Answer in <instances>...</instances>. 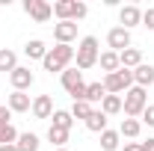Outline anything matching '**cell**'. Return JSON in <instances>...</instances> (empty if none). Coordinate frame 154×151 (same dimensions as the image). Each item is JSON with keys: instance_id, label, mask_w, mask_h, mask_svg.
<instances>
[{"instance_id": "1", "label": "cell", "mask_w": 154, "mask_h": 151, "mask_svg": "<svg viewBox=\"0 0 154 151\" xmlns=\"http://www.w3.org/2000/svg\"><path fill=\"white\" fill-rule=\"evenodd\" d=\"M71 59H74V48H71V45H57V48H48L42 65H45V71L54 74V71H65Z\"/></svg>"}, {"instance_id": "2", "label": "cell", "mask_w": 154, "mask_h": 151, "mask_svg": "<svg viewBox=\"0 0 154 151\" xmlns=\"http://www.w3.org/2000/svg\"><path fill=\"white\" fill-rule=\"evenodd\" d=\"M145 107H148V95L145 89H139V86H131L125 98H122V113L128 116V119H136V116L145 113Z\"/></svg>"}, {"instance_id": "3", "label": "cell", "mask_w": 154, "mask_h": 151, "mask_svg": "<svg viewBox=\"0 0 154 151\" xmlns=\"http://www.w3.org/2000/svg\"><path fill=\"white\" fill-rule=\"evenodd\" d=\"M74 57H77V71H86V68L98 65V57H101V51H98V39L95 36L80 39V48H77Z\"/></svg>"}, {"instance_id": "4", "label": "cell", "mask_w": 154, "mask_h": 151, "mask_svg": "<svg viewBox=\"0 0 154 151\" xmlns=\"http://www.w3.org/2000/svg\"><path fill=\"white\" fill-rule=\"evenodd\" d=\"M134 86V71H128V68H119L113 74L104 77V92L107 95H119V92H128Z\"/></svg>"}, {"instance_id": "5", "label": "cell", "mask_w": 154, "mask_h": 151, "mask_svg": "<svg viewBox=\"0 0 154 151\" xmlns=\"http://www.w3.org/2000/svg\"><path fill=\"white\" fill-rule=\"evenodd\" d=\"M86 3H77V0H57L54 3V15H57L59 21H80V18H86Z\"/></svg>"}, {"instance_id": "6", "label": "cell", "mask_w": 154, "mask_h": 151, "mask_svg": "<svg viewBox=\"0 0 154 151\" xmlns=\"http://www.w3.org/2000/svg\"><path fill=\"white\" fill-rule=\"evenodd\" d=\"M62 89L71 95L74 101H83V98H86V83H83V71H77V68H65V71H62Z\"/></svg>"}, {"instance_id": "7", "label": "cell", "mask_w": 154, "mask_h": 151, "mask_svg": "<svg viewBox=\"0 0 154 151\" xmlns=\"http://www.w3.org/2000/svg\"><path fill=\"white\" fill-rule=\"evenodd\" d=\"M24 12L36 21V24H45V21H51V15H54V6L48 0H24Z\"/></svg>"}, {"instance_id": "8", "label": "cell", "mask_w": 154, "mask_h": 151, "mask_svg": "<svg viewBox=\"0 0 154 151\" xmlns=\"http://www.w3.org/2000/svg\"><path fill=\"white\" fill-rule=\"evenodd\" d=\"M107 45H110L113 54L128 51V48H131V30H125V27H113V30L107 33Z\"/></svg>"}, {"instance_id": "9", "label": "cell", "mask_w": 154, "mask_h": 151, "mask_svg": "<svg viewBox=\"0 0 154 151\" xmlns=\"http://www.w3.org/2000/svg\"><path fill=\"white\" fill-rule=\"evenodd\" d=\"M54 39H57V45H71L77 39V24L74 21H59V24H54Z\"/></svg>"}, {"instance_id": "10", "label": "cell", "mask_w": 154, "mask_h": 151, "mask_svg": "<svg viewBox=\"0 0 154 151\" xmlns=\"http://www.w3.org/2000/svg\"><path fill=\"white\" fill-rule=\"evenodd\" d=\"M9 80H12V89H15V92H24V89H30V86H33V80H36V77H33L30 68L18 65V68L9 74Z\"/></svg>"}, {"instance_id": "11", "label": "cell", "mask_w": 154, "mask_h": 151, "mask_svg": "<svg viewBox=\"0 0 154 151\" xmlns=\"http://www.w3.org/2000/svg\"><path fill=\"white\" fill-rule=\"evenodd\" d=\"M119 21H122L125 30L142 24V12H139V6H134V3H131V6H122V9H119Z\"/></svg>"}, {"instance_id": "12", "label": "cell", "mask_w": 154, "mask_h": 151, "mask_svg": "<svg viewBox=\"0 0 154 151\" xmlns=\"http://www.w3.org/2000/svg\"><path fill=\"white\" fill-rule=\"evenodd\" d=\"M151 83H154V65H148V62L136 65V68H134V86H139V89H148Z\"/></svg>"}, {"instance_id": "13", "label": "cell", "mask_w": 154, "mask_h": 151, "mask_svg": "<svg viewBox=\"0 0 154 151\" xmlns=\"http://www.w3.org/2000/svg\"><path fill=\"white\" fill-rule=\"evenodd\" d=\"M33 116H36V119H51V116H54V101H51V95L33 98Z\"/></svg>"}, {"instance_id": "14", "label": "cell", "mask_w": 154, "mask_h": 151, "mask_svg": "<svg viewBox=\"0 0 154 151\" xmlns=\"http://www.w3.org/2000/svg\"><path fill=\"white\" fill-rule=\"evenodd\" d=\"M6 107H9L12 113H27V110H33V101H30V95H27V92H12Z\"/></svg>"}, {"instance_id": "15", "label": "cell", "mask_w": 154, "mask_h": 151, "mask_svg": "<svg viewBox=\"0 0 154 151\" xmlns=\"http://www.w3.org/2000/svg\"><path fill=\"white\" fill-rule=\"evenodd\" d=\"M139 133H142V122H139V119H122V125H119V136L136 139Z\"/></svg>"}, {"instance_id": "16", "label": "cell", "mask_w": 154, "mask_h": 151, "mask_svg": "<svg viewBox=\"0 0 154 151\" xmlns=\"http://www.w3.org/2000/svg\"><path fill=\"white\" fill-rule=\"evenodd\" d=\"M119 62H122V68H136V65H142V54L136 51V48H128V51H122L119 54Z\"/></svg>"}, {"instance_id": "17", "label": "cell", "mask_w": 154, "mask_h": 151, "mask_svg": "<svg viewBox=\"0 0 154 151\" xmlns=\"http://www.w3.org/2000/svg\"><path fill=\"white\" fill-rule=\"evenodd\" d=\"M98 65H101L107 74H113V71H119V68H122V62H119V54H113V51H104V54L98 57Z\"/></svg>"}, {"instance_id": "18", "label": "cell", "mask_w": 154, "mask_h": 151, "mask_svg": "<svg viewBox=\"0 0 154 151\" xmlns=\"http://www.w3.org/2000/svg\"><path fill=\"white\" fill-rule=\"evenodd\" d=\"M18 68V54L15 51H9V48H0V71H15Z\"/></svg>"}, {"instance_id": "19", "label": "cell", "mask_w": 154, "mask_h": 151, "mask_svg": "<svg viewBox=\"0 0 154 151\" xmlns=\"http://www.w3.org/2000/svg\"><path fill=\"white\" fill-rule=\"evenodd\" d=\"M101 113H104V116L122 113V95H104V101H101Z\"/></svg>"}, {"instance_id": "20", "label": "cell", "mask_w": 154, "mask_h": 151, "mask_svg": "<svg viewBox=\"0 0 154 151\" xmlns=\"http://www.w3.org/2000/svg\"><path fill=\"white\" fill-rule=\"evenodd\" d=\"M86 128H89L92 133H104L107 131V116L101 113V110H92V116L86 119Z\"/></svg>"}, {"instance_id": "21", "label": "cell", "mask_w": 154, "mask_h": 151, "mask_svg": "<svg viewBox=\"0 0 154 151\" xmlns=\"http://www.w3.org/2000/svg\"><path fill=\"white\" fill-rule=\"evenodd\" d=\"M38 136L36 133H18V142H15V148L18 151H38Z\"/></svg>"}, {"instance_id": "22", "label": "cell", "mask_w": 154, "mask_h": 151, "mask_svg": "<svg viewBox=\"0 0 154 151\" xmlns=\"http://www.w3.org/2000/svg\"><path fill=\"white\" fill-rule=\"evenodd\" d=\"M24 54H27L30 59H45L48 48H45V42H42V39H33V42H27V45H24Z\"/></svg>"}, {"instance_id": "23", "label": "cell", "mask_w": 154, "mask_h": 151, "mask_svg": "<svg viewBox=\"0 0 154 151\" xmlns=\"http://www.w3.org/2000/svg\"><path fill=\"white\" fill-rule=\"evenodd\" d=\"M71 125H74V119L68 110H54V128L59 131H71Z\"/></svg>"}, {"instance_id": "24", "label": "cell", "mask_w": 154, "mask_h": 151, "mask_svg": "<svg viewBox=\"0 0 154 151\" xmlns=\"http://www.w3.org/2000/svg\"><path fill=\"white\" fill-rule=\"evenodd\" d=\"M119 139H122L119 131H110V128H107V131L101 133V148H104V151H116V148H119Z\"/></svg>"}, {"instance_id": "25", "label": "cell", "mask_w": 154, "mask_h": 151, "mask_svg": "<svg viewBox=\"0 0 154 151\" xmlns=\"http://www.w3.org/2000/svg\"><path fill=\"white\" fill-rule=\"evenodd\" d=\"M104 83H86V98L83 101H89V104H95V101H104Z\"/></svg>"}, {"instance_id": "26", "label": "cell", "mask_w": 154, "mask_h": 151, "mask_svg": "<svg viewBox=\"0 0 154 151\" xmlns=\"http://www.w3.org/2000/svg\"><path fill=\"white\" fill-rule=\"evenodd\" d=\"M68 113H71V119H83V122H86V119L92 116V104H89V101H74V107H71Z\"/></svg>"}, {"instance_id": "27", "label": "cell", "mask_w": 154, "mask_h": 151, "mask_svg": "<svg viewBox=\"0 0 154 151\" xmlns=\"http://www.w3.org/2000/svg\"><path fill=\"white\" fill-rule=\"evenodd\" d=\"M18 142V131L12 125H0V145H15Z\"/></svg>"}, {"instance_id": "28", "label": "cell", "mask_w": 154, "mask_h": 151, "mask_svg": "<svg viewBox=\"0 0 154 151\" xmlns=\"http://www.w3.org/2000/svg\"><path fill=\"white\" fill-rule=\"evenodd\" d=\"M48 139H51L57 148H62V145L68 142V131H59V128H54V125H51V131H48Z\"/></svg>"}, {"instance_id": "29", "label": "cell", "mask_w": 154, "mask_h": 151, "mask_svg": "<svg viewBox=\"0 0 154 151\" xmlns=\"http://www.w3.org/2000/svg\"><path fill=\"white\" fill-rule=\"evenodd\" d=\"M142 27H148V30H154V6H148V9L142 12Z\"/></svg>"}, {"instance_id": "30", "label": "cell", "mask_w": 154, "mask_h": 151, "mask_svg": "<svg viewBox=\"0 0 154 151\" xmlns=\"http://www.w3.org/2000/svg\"><path fill=\"white\" fill-rule=\"evenodd\" d=\"M142 122H145L148 128H154V104H148V107H145V113H142Z\"/></svg>"}, {"instance_id": "31", "label": "cell", "mask_w": 154, "mask_h": 151, "mask_svg": "<svg viewBox=\"0 0 154 151\" xmlns=\"http://www.w3.org/2000/svg\"><path fill=\"white\" fill-rule=\"evenodd\" d=\"M9 119H12V110L0 104V125H9Z\"/></svg>"}, {"instance_id": "32", "label": "cell", "mask_w": 154, "mask_h": 151, "mask_svg": "<svg viewBox=\"0 0 154 151\" xmlns=\"http://www.w3.org/2000/svg\"><path fill=\"white\" fill-rule=\"evenodd\" d=\"M139 148H142V151H154V136H148L145 142H139Z\"/></svg>"}, {"instance_id": "33", "label": "cell", "mask_w": 154, "mask_h": 151, "mask_svg": "<svg viewBox=\"0 0 154 151\" xmlns=\"http://www.w3.org/2000/svg\"><path fill=\"white\" fill-rule=\"evenodd\" d=\"M122 151H142V148H139V142H128V145H125Z\"/></svg>"}, {"instance_id": "34", "label": "cell", "mask_w": 154, "mask_h": 151, "mask_svg": "<svg viewBox=\"0 0 154 151\" xmlns=\"http://www.w3.org/2000/svg\"><path fill=\"white\" fill-rule=\"evenodd\" d=\"M0 151H18L15 145H0Z\"/></svg>"}, {"instance_id": "35", "label": "cell", "mask_w": 154, "mask_h": 151, "mask_svg": "<svg viewBox=\"0 0 154 151\" xmlns=\"http://www.w3.org/2000/svg\"><path fill=\"white\" fill-rule=\"evenodd\" d=\"M57 151H68V148H57Z\"/></svg>"}]
</instances>
